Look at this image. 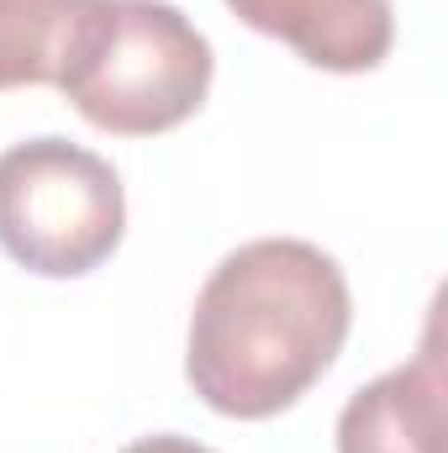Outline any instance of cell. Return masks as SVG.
Listing matches in <instances>:
<instances>
[{"mask_svg": "<svg viewBox=\"0 0 448 453\" xmlns=\"http://www.w3.org/2000/svg\"><path fill=\"white\" fill-rule=\"evenodd\" d=\"M348 333L353 290L333 253L306 237H253L196 296L185 380L217 417L269 422L333 369Z\"/></svg>", "mask_w": 448, "mask_h": 453, "instance_id": "obj_1", "label": "cell"}, {"mask_svg": "<svg viewBox=\"0 0 448 453\" xmlns=\"http://www.w3.org/2000/svg\"><path fill=\"white\" fill-rule=\"evenodd\" d=\"M212 74V42L180 5L96 0L69 37L53 90L96 132L158 137L206 106Z\"/></svg>", "mask_w": 448, "mask_h": 453, "instance_id": "obj_2", "label": "cell"}, {"mask_svg": "<svg viewBox=\"0 0 448 453\" xmlns=\"http://www.w3.org/2000/svg\"><path fill=\"white\" fill-rule=\"evenodd\" d=\"M127 232V190L101 153L27 137L0 153V253L42 280L101 269Z\"/></svg>", "mask_w": 448, "mask_h": 453, "instance_id": "obj_3", "label": "cell"}, {"mask_svg": "<svg viewBox=\"0 0 448 453\" xmlns=\"http://www.w3.org/2000/svg\"><path fill=\"white\" fill-rule=\"evenodd\" d=\"M444 427V353L438 322H428L417 358L348 395L337 411V453H448Z\"/></svg>", "mask_w": 448, "mask_h": 453, "instance_id": "obj_4", "label": "cell"}, {"mask_svg": "<svg viewBox=\"0 0 448 453\" xmlns=\"http://www.w3.org/2000/svg\"><path fill=\"white\" fill-rule=\"evenodd\" d=\"M227 11L328 74H369L396 48L390 0H227Z\"/></svg>", "mask_w": 448, "mask_h": 453, "instance_id": "obj_5", "label": "cell"}, {"mask_svg": "<svg viewBox=\"0 0 448 453\" xmlns=\"http://www.w3.org/2000/svg\"><path fill=\"white\" fill-rule=\"evenodd\" d=\"M96 0H0V96L58 85L74 27Z\"/></svg>", "mask_w": 448, "mask_h": 453, "instance_id": "obj_6", "label": "cell"}, {"mask_svg": "<svg viewBox=\"0 0 448 453\" xmlns=\"http://www.w3.org/2000/svg\"><path fill=\"white\" fill-rule=\"evenodd\" d=\"M121 453H212V449H201L196 438H180V433H153V438L127 443Z\"/></svg>", "mask_w": 448, "mask_h": 453, "instance_id": "obj_7", "label": "cell"}]
</instances>
